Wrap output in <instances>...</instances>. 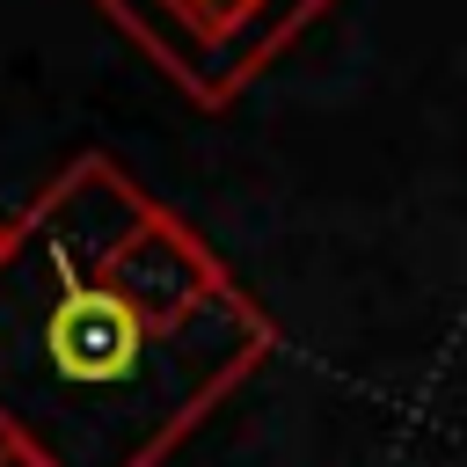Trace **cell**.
<instances>
[{"instance_id":"cell-3","label":"cell","mask_w":467,"mask_h":467,"mask_svg":"<svg viewBox=\"0 0 467 467\" xmlns=\"http://www.w3.org/2000/svg\"><path fill=\"white\" fill-rule=\"evenodd\" d=\"M15 234H22V204H0V263H7V248H15Z\"/></svg>"},{"instance_id":"cell-2","label":"cell","mask_w":467,"mask_h":467,"mask_svg":"<svg viewBox=\"0 0 467 467\" xmlns=\"http://www.w3.org/2000/svg\"><path fill=\"white\" fill-rule=\"evenodd\" d=\"M197 109H234L343 0H88Z\"/></svg>"},{"instance_id":"cell-1","label":"cell","mask_w":467,"mask_h":467,"mask_svg":"<svg viewBox=\"0 0 467 467\" xmlns=\"http://www.w3.org/2000/svg\"><path fill=\"white\" fill-rule=\"evenodd\" d=\"M277 350L219 248L117 153L22 197L0 263V438L44 467H168Z\"/></svg>"},{"instance_id":"cell-4","label":"cell","mask_w":467,"mask_h":467,"mask_svg":"<svg viewBox=\"0 0 467 467\" xmlns=\"http://www.w3.org/2000/svg\"><path fill=\"white\" fill-rule=\"evenodd\" d=\"M0 467H44V460H36V452H22V445H7V438H0Z\"/></svg>"}]
</instances>
